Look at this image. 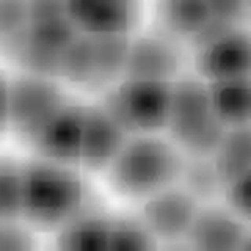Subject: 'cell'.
I'll return each mask as SVG.
<instances>
[{"label": "cell", "instance_id": "obj_17", "mask_svg": "<svg viewBox=\"0 0 251 251\" xmlns=\"http://www.w3.org/2000/svg\"><path fill=\"white\" fill-rule=\"evenodd\" d=\"M177 184L193 195L201 204L223 195L225 182L210 155H185Z\"/></svg>", "mask_w": 251, "mask_h": 251}, {"label": "cell", "instance_id": "obj_2", "mask_svg": "<svg viewBox=\"0 0 251 251\" xmlns=\"http://www.w3.org/2000/svg\"><path fill=\"white\" fill-rule=\"evenodd\" d=\"M184 154L170 138L135 133L105 170L112 190L123 198L141 201L177 182Z\"/></svg>", "mask_w": 251, "mask_h": 251}, {"label": "cell", "instance_id": "obj_6", "mask_svg": "<svg viewBox=\"0 0 251 251\" xmlns=\"http://www.w3.org/2000/svg\"><path fill=\"white\" fill-rule=\"evenodd\" d=\"M140 220L157 242L185 240L201 202L177 182L140 201Z\"/></svg>", "mask_w": 251, "mask_h": 251}, {"label": "cell", "instance_id": "obj_25", "mask_svg": "<svg viewBox=\"0 0 251 251\" xmlns=\"http://www.w3.org/2000/svg\"><path fill=\"white\" fill-rule=\"evenodd\" d=\"M28 21L66 14L65 0H27ZM27 21V22H28Z\"/></svg>", "mask_w": 251, "mask_h": 251}, {"label": "cell", "instance_id": "obj_19", "mask_svg": "<svg viewBox=\"0 0 251 251\" xmlns=\"http://www.w3.org/2000/svg\"><path fill=\"white\" fill-rule=\"evenodd\" d=\"M22 212V163L0 157V223L16 222Z\"/></svg>", "mask_w": 251, "mask_h": 251}, {"label": "cell", "instance_id": "obj_10", "mask_svg": "<svg viewBox=\"0 0 251 251\" xmlns=\"http://www.w3.org/2000/svg\"><path fill=\"white\" fill-rule=\"evenodd\" d=\"M85 112V105L66 100L31 141L38 155L58 163L78 165Z\"/></svg>", "mask_w": 251, "mask_h": 251}, {"label": "cell", "instance_id": "obj_16", "mask_svg": "<svg viewBox=\"0 0 251 251\" xmlns=\"http://www.w3.org/2000/svg\"><path fill=\"white\" fill-rule=\"evenodd\" d=\"M218 175L225 185L251 170V124L226 127L212 152Z\"/></svg>", "mask_w": 251, "mask_h": 251}, {"label": "cell", "instance_id": "obj_7", "mask_svg": "<svg viewBox=\"0 0 251 251\" xmlns=\"http://www.w3.org/2000/svg\"><path fill=\"white\" fill-rule=\"evenodd\" d=\"M195 69L206 82L251 75V30L235 25L196 46Z\"/></svg>", "mask_w": 251, "mask_h": 251}, {"label": "cell", "instance_id": "obj_3", "mask_svg": "<svg viewBox=\"0 0 251 251\" xmlns=\"http://www.w3.org/2000/svg\"><path fill=\"white\" fill-rule=\"evenodd\" d=\"M210 105L207 82L200 75L177 77L165 130L185 155H212L225 132Z\"/></svg>", "mask_w": 251, "mask_h": 251}, {"label": "cell", "instance_id": "obj_14", "mask_svg": "<svg viewBox=\"0 0 251 251\" xmlns=\"http://www.w3.org/2000/svg\"><path fill=\"white\" fill-rule=\"evenodd\" d=\"M155 19L163 33L193 41L212 18L207 0H155Z\"/></svg>", "mask_w": 251, "mask_h": 251}, {"label": "cell", "instance_id": "obj_13", "mask_svg": "<svg viewBox=\"0 0 251 251\" xmlns=\"http://www.w3.org/2000/svg\"><path fill=\"white\" fill-rule=\"evenodd\" d=\"M110 229H112V218L88 204L58 229V248L73 251L108 250Z\"/></svg>", "mask_w": 251, "mask_h": 251}, {"label": "cell", "instance_id": "obj_11", "mask_svg": "<svg viewBox=\"0 0 251 251\" xmlns=\"http://www.w3.org/2000/svg\"><path fill=\"white\" fill-rule=\"evenodd\" d=\"M129 137L104 104L86 107L78 165L88 171H105Z\"/></svg>", "mask_w": 251, "mask_h": 251}, {"label": "cell", "instance_id": "obj_18", "mask_svg": "<svg viewBox=\"0 0 251 251\" xmlns=\"http://www.w3.org/2000/svg\"><path fill=\"white\" fill-rule=\"evenodd\" d=\"M58 77L80 88L93 90L94 53L91 35L78 33L63 50Z\"/></svg>", "mask_w": 251, "mask_h": 251}, {"label": "cell", "instance_id": "obj_15", "mask_svg": "<svg viewBox=\"0 0 251 251\" xmlns=\"http://www.w3.org/2000/svg\"><path fill=\"white\" fill-rule=\"evenodd\" d=\"M209 99L225 127L251 124V75L207 82Z\"/></svg>", "mask_w": 251, "mask_h": 251}, {"label": "cell", "instance_id": "obj_23", "mask_svg": "<svg viewBox=\"0 0 251 251\" xmlns=\"http://www.w3.org/2000/svg\"><path fill=\"white\" fill-rule=\"evenodd\" d=\"M210 18L231 25H242L248 19L247 0H207Z\"/></svg>", "mask_w": 251, "mask_h": 251}, {"label": "cell", "instance_id": "obj_20", "mask_svg": "<svg viewBox=\"0 0 251 251\" xmlns=\"http://www.w3.org/2000/svg\"><path fill=\"white\" fill-rule=\"evenodd\" d=\"M157 248V240L148 231L140 217H115L112 218L108 250L135 251Z\"/></svg>", "mask_w": 251, "mask_h": 251}, {"label": "cell", "instance_id": "obj_8", "mask_svg": "<svg viewBox=\"0 0 251 251\" xmlns=\"http://www.w3.org/2000/svg\"><path fill=\"white\" fill-rule=\"evenodd\" d=\"M177 43V39L162 30L130 38L124 77L176 80L184 63V55Z\"/></svg>", "mask_w": 251, "mask_h": 251}, {"label": "cell", "instance_id": "obj_1", "mask_svg": "<svg viewBox=\"0 0 251 251\" xmlns=\"http://www.w3.org/2000/svg\"><path fill=\"white\" fill-rule=\"evenodd\" d=\"M74 165L39 157L22 163V212L38 229H60L90 204V193Z\"/></svg>", "mask_w": 251, "mask_h": 251}, {"label": "cell", "instance_id": "obj_9", "mask_svg": "<svg viewBox=\"0 0 251 251\" xmlns=\"http://www.w3.org/2000/svg\"><path fill=\"white\" fill-rule=\"evenodd\" d=\"M141 0H65L66 14L80 33L130 35L140 18Z\"/></svg>", "mask_w": 251, "mask_h": 251}, {"label": "cell", "instance_id": "obj_26", "mask_svg": "<svg viewBox=\"0 0 251 251\" xmlns=\"http://www.w3.org/2000/svg\"><path fill=\"white\" fill-rule=\"evenodd\" d=\"M10 129V80L0 73V133Z\"/></svg>", "mask_w": 251, "mask_h": 251}, {"label": "cell", "instance_id": "obj_12", "mask_svg": "<svg viewBox=\"0 0 251 251\" xmlns=\"http://www.w3.org/2000/svg\"><path fill=\"white\" fill-rule=\"evenodd\" d=\"M248 231L245 220L227 206L201 204L185 242L188 247L201 250H242Z\"/></svg>", "mask_w": 251, "mask_h": 251}, {"label": "cell", "instance_id": "obj_21", "mask_svg": "<svg viewBox=\"0 0 251 251\" xmlns=\"http://www.w3.org/2000/svg\"><path fill=\"white\" fill-rule=\"evenodd\" d=\"M27 21V0H0V50L22 33Z\"/></svg>", "mask_w": 251, "mask_h": 251}, {"label": "cell", "instance_id": "obj_5", "mask_svg": "<svg viewBox=\"0 0 251 251\" xmlns=\"http://www.w3.org/2000/svg\"><path fill=\"white\" fill-rule=\"evenodd\" d=\"M66 100L53 77L24 73L10 80V129L31 143Z\"/></svg>", "mask_w": 251, "mask_h": 251}, {"label": "cell", "instance_id": "obj_22", "mask_svg": "<svg viewBox=\"0 0 251 251\" xmlns=\"http://www.w3.org/2000/svg\"><path fill=\"white\" fill-rule=\"evenodd\" d=\"M226 206L245 222H251V170L234 177L225 185Z\"/></svg>", "mask_w": 251, "mask_h": 251}, {"label": "cell", "instance_id": "obj_27", "mask_svg": "<svg viewBox=\"0 0 251 251\" xmlns=\"http://www.w3.org/2000/svg\"><path fill=\"white\" fill-rule=\"evenodd\" d=\"M247 16H248V19L251 21V0H247Z\"/></svg>", "mask_w": 251, "mask_h": 251}, {"label": "cell", "instance_id": "obj_24", "mask_svg": "<svg viewBox=\"0 0 251 251\" xmlns=\"http://www.w3.org/2000/svg\"><path fill=\"white\" fill-rule=\"evenodd\" d=\"M33 247V237L25 227L16 222L0 223V250H30Z\"/></svg>", "mask_w": 251, "mask_h": 251}, {"label": "cell", "instance_id": "obj_4", "mask_svg": "<svg viewBox=\"0 0 251 251\" xmlns=\"http://www.w3.org/2000/svg\"><path fill=\"white\" fill-rule=\"evenodd\" d=\"M173 82L123 77L105 94L104 104L130 135L167 127Z\"/></svg>", "mask_w": 251, "mask_h": 251}]
</instances>
